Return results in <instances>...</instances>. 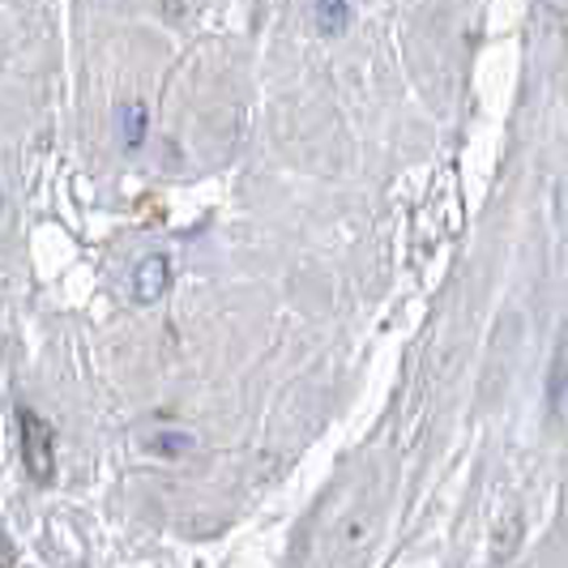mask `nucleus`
<instances>
[{
    "mask_svg": "<svg viewBox=\"0 0 568 568\" xmlns=\"http://www.w3.org/2000/svg\"><path fill=\"white\" fill-rule=\"evenodd\" d=\"M22 462H27L30 479L48 484L52 479V466H57V440H52V427L43 424L34 410H22Z\"/></svg>",
    "mask_w": 568,
    "mask_h": 568,
    "instance_id": "nucleus-1",
    "label": "nucleus"
},
{
    "mask_svg": "<svg viewBox=\"0 0 568 568\" xmlns=\"http://www.w3.org/2000/svg\"><path fill=\"white\" fill-rule=\"evenodd\" d=\"M129 286H133V300H138V304H159L171 286V256L168 253L142 256L138 270H133V278H129Z\"/></svg>",
    "mask_w": 568,
    "mask_h": 568,
    "instance_id": "nucleus-2",
    "label": "nucleus"
},
{
    "mask_svg": "<svg viewBox=\"0 0 568 568\" xmlns=\"http://www.w3.org/2000/svg\"><path fill=\"white\" fill-rule=\"evenodd\" d=\"M313 18H316V30L334 39V34H342V30L351 27V0H316Z\"/></svg>",
    "mask_w": 568,
    "mask_h": 568,
    "instance_id": "nucleus-3",
    "label": "nucleus"
},
{
    "mask_svg": "<svg viewBox=\"0 0 568 568\" xmlns=\"http://www.w3.org/2000/svg\"><path fill=\"white\" fill-rule=\"evenodd\" d=\"M120 133H124V142L129 145H142L145 142V112H142V103H129L124 112H120Z\"/></svg>",
    "mask_w": 568,
    "mask_h": 568,
    "instance_id": "nucleus-4",
    "label": "nucleus"
}]
</instances>
